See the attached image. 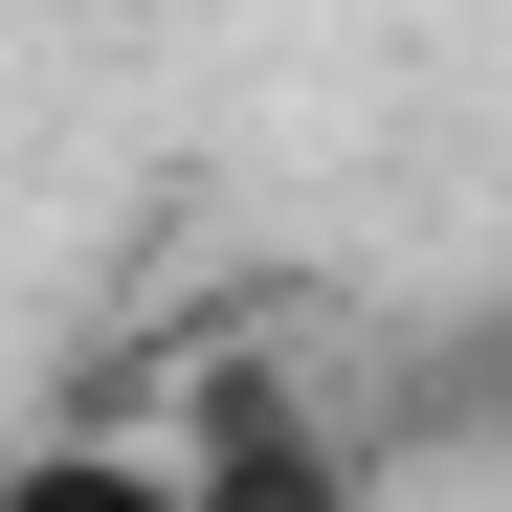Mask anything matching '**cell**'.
Returning a JSON list of instances; mask_svg holds the SVG:
<instances>
[{
  "mask_svg": "<svg viewBox=\"0 0 512 512\" xmlns=\"http://www.w3.org/2000/svg\"><path fill=\"white\" fill-rule=\"evenodd\" d=\"M0 512H179V468H156V446H23Z\"/></svg>",
  "mask_w": 512,
  "mask_h": 512,
  "instance_id": "cell-2",
  "label": "cell"
},
{
  "mask_svg": "<svg viewBox=\"0 0 512 512\" xmlns=\"http://www.w3.org/2000/svg\"><path fill=\"white\" fill-rule=\"evenodd\" d=\"M379 446H401V401H312V357H268V334H201L179 401H156L179 512H357Z\"/></svg>",
  "mask_w": 512,
  "mask_h": 512,
  "instance_id": "cell-1",
  "label": "cell"
}]
</instances>
